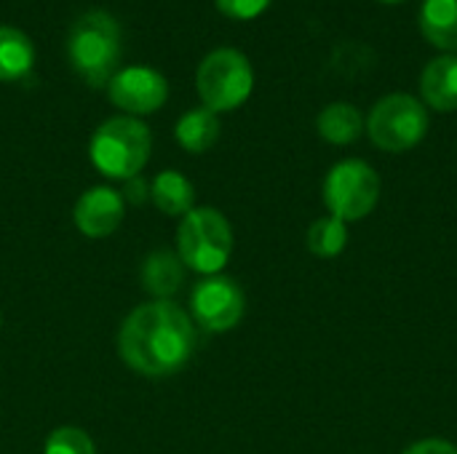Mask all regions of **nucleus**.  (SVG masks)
<instances>
[{
  "label": "nucleus",
  "mask_w": 457,
  "mask_h": 454,
  "mask_svg": "<svg viewBox=\"0 0 457 454\" xmlns=\"http://www.w3.org/2000/svg\"><path fill=\"white\" fill-rule=\"evenodd\" d=\"M195 351L190 316L171 300L134 308L120 326L118 353L123 364L145 377H169L187 367Z\"/></svg>",
  "instance_id": "1"
},
{
  "label": "nucleus",
  "mask_w": 457,
  "mask_h": 454,
  "mask_svg": "<svg viewBox=\"0 0 457 454\" xmlns=\"http://www.w3.org/2000/svg\"><path fill=\"white\" fill-rule=\"evenodd\" d=\"M139 281H142V289L153 294L155 300H169L185 284V262L179 260V254L169 249L150 252L142 262Z\"/></svg>",
  "instance_id": "11"
},
{
  "label": "nucleus",
  "mask_w": 457,
  "mask_h": 454,
  "mask_svg": "<svg viewBox=\"0 0 457 454\" xmlns=\"http://www.w3.org/2000/svg\"><path fill=\"white\" fill-rule=\"evenodd\" d=\"M150 150H153L150 128L131 115L107 118L94 131L88 144V155L96 171L123 182L139 177V171L150 161Z\"/></svg>",
  "instance_id": "3"
},
{
  "label": "nucleus",
  "mask_w": 457,
  "mask_h": 454,
  "mask_svg": "<svg viewBox=\"0 0 457 454\" xmlns=\"http://www.w3.org/2000/svg\"><path fill=\"white\" fill-rule=\"evenodd\" d=\"M174 136L179 142L182 150L187 153H206L209 147H214V142L220 139V118L217 112H212L209 107H195L187 110L174 128Z\"/></svg>",
  "instance_id": "16"
},
{
  "label": "nucleus",
  "mask_w": 457,
  "mask_h": 454,
  "mask_svg": "<svg viewBox=\"0 0 457 454\" xmlns=\"http://www.w3.org/2000/svg\"><path fill=\"white\" fill-rule=\"evenodd\" d=\"M0 324H3V313H0Z\"/></svg>",
  "instance_id": "24"
},
{
  "label": "nucleus",
  "mask_w": 457,
  "mask_h": 454,
  "mask_svg": "<svg viewBox=\"0 0 457 454\" xmlns=\"http://www.w3.org/2000/svg\"><path fill=\"white\" fill-rule=\"evenodd\" d=\"M420 32L442 51H457V0H423Z\"/></svg>",
  "instance_id": "14"
},
{
  "label": "nucleus",
  "mask_w": 457,
  "mask_h": 454,
  "mask_svg": "<svg viewBox=\"0 0 457 454\" xmlns=\"http://www.w3.org/2000/svg\"><path fill=\"white\" fill-rule=\"evenodd\" d=\"M316 126H319V134L327 142H332V144H351V142H356L361 136L364 118H361V112L353 104L335 102V104L321 110Z\"/></svg>",
  "instance_id": "17"
},
{
  "label": "nucleus",
  "mask_w": 457,
  "mask_h": 454,
  "mask_svg": "<svg viewBox=\"0 0 457 454\" xmlns=\"http://www.w3.org/2000/svg\"><path fill=\"white\" fill-rule=\"evenodd\" d=\"M177 254L185 268L201 276H217L233 254V230L222 211L193 209L177 230Z\"/></svg>",
  "instance_id": "4"
},
{
  "label": "nucleus",
  "mask_w": 457,
  "mask_h": 454,
  "mask_svg": "<svg viewBox=\"0 0 457 454\" xmlns=\"http://www.w3.org/2000/svg\"><path fill=\"white\" fill-rule=\"evenodd\" d=\"M107 96L126 115H150L166 104L169 83L158 70L134 64L112 75L107 83Z\"/></svg>",
  "instance_id": "9"
},
{
  "label": "nucleus",
  "mask_w": 457,
  "mask_h": 454,
  "mask_svg": "<svg viewBox=\"0 0 457 454\" xmlns=\"http://www.w3.org/2000/svg\"><path fill=\"white\" fill-rule=\"evenodd\" d=\"M380 201V177L364 161H340L324 179V203L343 222L364 219Z\"/></svg>",
  "instance_id": "7"
},
{
  "label": "nucleus",
  "mask_w": 457,
  "mask_h": 454,
  "mask_svg": "<svg viewBox=\"0 0 457 454\" xmlns=\"http://www.w3.org/2000/svg\"><path fill=\"white\" fill-rule=\"evenodd\" d=\"M364 126L375 147L386 153H404L423 142L428 131V112L423 102L410 94H388L372 107Z\"/></svg>",
  "instance_id": "6"
},
{
  "label": "nucleus",
  "mask_w": 457,
  "mask_h": 454,
  "mask_svg": "<svg viewBox=\"0 0 457 454\" xmlns=\"http://www.w3.org/2000/svg\"><path fill=\"white\" fill-rule=\"evenodd\" d=\"M43 454H96L91 436L75 425H62L46 439Z\"/></svg>",
  "instance_id": "19"
},
{
  "label": "nucleus",
  "mask_w": 457,
  "mask_h": 454,
  "mask_svg": "<svg viewBox=\"0 0 457 454\" xmlns=\"http://www.w3.org/2000/svg\"><path fill=\"white\" fill-rule=\"evenodd\" d=\"M35 64V48L29 37L8 24H0V80L13 83L32 72Z\"/></svg>",
  "instance_id": "15"
},
{
  "label": "nucleus",
  "mask_w": 457,
  "mask_h": 454,
  "mask_svg": "<svg viewBox=\"0 0 457 454\" xmlns=\"http://www.w3.org/2000/svg\"><path fill=\"white\" fill-rule=\"evenodd\" d=\"M404 454H457V447L450 442H442V439H426V442L407 447Z\"/></svg>",
  "instance_id": "21"
},
{
  "label": "nucleus",
  "mask_w": 457,
  "mask_h": 454,
  "mask_svg": "<svg viewBox=\"0 0 457 454\" xmlns=\"http://www.w3.org/2000/svg\"><path fill=\"white\" fill-rule=\"evenodd\" d=\"M123 201H129V203H134V206H139V203H145V198L150 195V187L145 185V179L142 177H131V179H126V187H123Z\"/></svg>",
  "instance_id": "22"
},
{
  "label": "nucleus",
  "mask_w": 457,
  "mask_h": 454,
  "mask_svg": "<svg viewBox=\"0 0 457 454\" xmlns=\"http://www.w3.org/2000/svg\"><path fill=\"white\" fill-rule=\"evenodd\" d=\"M126 201L112 187H91L75 203V227L86 238H107L123 222Z\"/></svg>",
  "instance_id": "10"
},
{
  "label": "nucleus",
  "mask_w": 457,
  "mask_h": 454,
  "mask_svg": "<svg viewBox=\"0 0 457 454\" xmlns=\"http://www.w3.org/2000/svg\"><path fill=\"white\" fill-rule=\"evenodd\" d=\"M348 244V227L337 217H321L308 230V249L321 260L337 257Z\"/></svg>",
  "instance_id": "18"
},
{
  "label": "nucleus",
  "mask_w": 457,
  "mask_h": 454,
  "mask_svg": "<svg viewBox=\"0 0 457 454\" xmlns=\"http://www.w3.org/2000/svg\"><path fill=\"white\" fill-rule=\"evenodd\" d=\"M153 203L169 217H185L193 211L195 187L182 171H161L150 185Z\"/></svg>",
  "instance_id": "13"
},
{
  "label": "nucleus",
  "mask_w": 457,
  "mask_h": 454,
  "mask_svg": "<svg viewBox=\"0 0 457 454\" xmlns=\"http://www.w3.org/2000/svg\"><path fill=\"white\" fill-rule=\"evenodd\" d=\"M190 310L201 329L212 334L230 332L241 324L246 310V297L241 286L228 276H206L193 286Z\"/></svg>",
  "instance_id": "8"
},
{
  "label": "nucleus",
  "mask_w": 457,
  "mask_h": 454,
  "mask_svg": "<svg viewBox=\"0 0 457 454\" xmlns=\"http://www.w3.org/2000/svg\"><path fill=\"white\" fill-rule=\"evenodd\" d=\"M217 8L228 16V19H238V21H249L257 19L260 13H265V8L273 0H214Z\"/></svg>",
  "instance_id": "20"
},
{
  "label": "nucleus",
  "mask_w": 457,
  "mask_h": 454,
  "mask_svg": "<svg viewBox=\"0 0 457 454\" xmlns=\"http://www.w3.org/2000/svg\"><path fill=\"white\" fill-rule=\"evenodd\" d=\"M380 3H404V0H380Z\"/></svg>",
  "instance_id": "23"
},
{
  "label": "nucleus",
  "mask_w": 457,
  "mask_h": 454,
  "mask_svg": "<svg viewBox=\"0 0 457 454\" xmlns=\"http://www.w3.org/2000/svg\"><path fill=\"white\" fill-rule=\"evenodd\" d=\"M420 94L428 107L439 112H453L457 110V56H436L428 62L420 78Z\"/></svg>",
  "instance_id": "12"
},
{
  "label": "nucleus",
  "mask_w": 457,
  "mask_h": 454,
  "mask_svg": "<svg viewBox=\"0 0 457 454\" xmlns=\"http://www.w3.org/2000/svg\"><path fill=\"white\" fill-rule=\"evenodd\" d=\"M195 86L204 107L212 112H230L249 99L254 88V72L238 48H217L198 64Z\"/></svg>",
  "instance_id": "5"
},
{
  "label": "nucleus",
  "mask_w": 457,
  "mask_h": 454,
  "mask_svg": "<svg viewBox=\"0 0 457 454\" xmlns=\"http://www.w3.org/2000/svg\"><path fill=\"white\" fill-rule=\"evenodd\" d=\"M67 59L83 83L91 88L107 86L120 62V27L115 16L102 8L80 13L67 32Z\"/></svg>",
  "instance_id": "2"
}]
</instances>
